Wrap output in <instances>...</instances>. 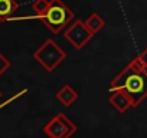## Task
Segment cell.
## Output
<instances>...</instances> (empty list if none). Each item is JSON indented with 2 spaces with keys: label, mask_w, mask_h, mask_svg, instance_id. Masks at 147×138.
I'll return each mask as SVG.
<instances>
[{
  "label": "cell",
  "mask_w": 147,
  "mask_h": 138,
  "mask_svg": "<svg viewBox=\"0 0 147 138\" xmlns=\"http://www.w3.org/2000/svg\"><path fill=\"white\" fill-rule=\"evenodd\" d=\"M121 89L130 95L134 108L147 98V69L138 58H134L110 82V92Z\"/></svg>",
  "instance_id": "1"
},
{
  "label": "cell",
  "mask_w": 147,
  "mask_h": 138,
  "mask_svg": "<svg viewBox=\"0 0 147 138\" xmlns=\"http://www.w3.org/2000/svg\"><path fill=\"white\" fill-rule=\"evenodd\" d=\"M74 17H75L74 12L62 0H51V5L45 13L23 19H39L53 35H58L62 30H65V27L74 20Z\"/></svg>",
  "instance_id": "2"
},
{
  "label": "cell",
  "mask_w": 147,
  "mask_h": 138,
  "mask_svg": "<svg viewBox=\"0 0 147 138\" xmlns=\"http://www.w3.org/2000/svg\"><path fill=\"white\" fill-rule=\"evenodd\" d=\"M33 59L45 69L46 72H53L55 69L66 59V52L53 39H46L33 52Z\"/></svg>",
  "instance_id": "3"
},
{
  "label": "cell",
  "mask_w": 147,
  "mask_h": 138,
  "mask_svg": "<svg viewBox=\"0 0 147 138\" xmlns=\"http://www.w3.org/2000/svg\"><path fill=\"white\" fill-rule=\"evenodd\" d=\"M42 131L48 138H71L78 131V127L63 112H58L43 125Z\"/></svg>",
  "instance_id": "4"
},
{
  "label": "cell",
  "mask_w": 147,
  "mask_h": 138,
  "mask_svg": "<svg viewBox=\"0 0 147 138\" xmlns=\"http://www.w3.org/2000/svg\"><path fill=\"white\" fill-rule=\"evenodd\" d=\"M94 38V33L87 27L84 20H72L63 30V39L72 45L77 50L85 48V45Z\"/></svg>",
  "instance_id": "5"
},
{
  "label": "cell",
  "mask_w": 147,
  "mask_h": 138,
  "mask_svg": "<svg viewBox=\"0 0 147 138\" xmlns=\"http://www.w3.org/2000/svg\"><path fill=\"white\" fill-rule=\"evenodd\" d=\"M108 102L110 105L117 109L120 114H124L127 112L130 108H134V104H133V99L130 98V95L121 89H117V91H113L111 92V96L108 98Z\"/></svg>",
  "instance_id": "6"
},
{
  "label": "cell",
  "mask_w": 147,
  "mask_h": 138,
  "mask_svg": "<svg viewBox=\"0 0 147 138\" xmlns=\"http://www.w3.org/2000/svg\"><path fill=\"white\" fill-rule=\"evenodd\" d=\"M55 98H56L63 107H71L74 102L80 98V94H78V91L74 88V86H71V85H63V86H61V89L55 94Z\"/></svg>",
  "instance_id": "7"
},
{
  "label": "cell",
  "mask_w": 147,
  "mask_h": 138,
  "mask_svg": "<svg viewBox=\"0 0 147 138\" xmlns=\"http://www.w3.org/2000/svg\"><path fill=\"white\" fill-rule=\"evenodd\" d=\"M19 9L16 0H0V22H7Z\"/></svg>",
  "instance_id": "8"
},
{
  "label": "cell",
  "mask_w": 147,
  "mask_h": 138,
  "mask_svg": "<svg viewBox=\"0 0 147 138\" xmlns=\"http://www.w3.org/2000/svg\"><path fill=\"white\" fill-rule=\"evenodd\" d=\"M85 25H87V27L94 33V35H97L104 26H105V20L98 15V13H95V12H92L85 20Z\"/></svg>",
  "instance_id": "9"
},
{
  "label": "cell",
  "mask_w": 147,
  "mask_h": 138,
  "mask_svg": "<svg viewBox=\"0 0 147 138\" xmlns=\"http://www.w3.org/2000/svg\"><path fill=\"white\" fill-rule=\"evenodd\" d=\"M49 5H51V0H35L30 7L35 12V15H42L48 10Z\"/></svg>",
  "instance_id": "10"
},
{
  "label": "cell",
  "mask_w": 147,
  "mask_h": 138,
  "mask_svg": "<svg viewBox=\"0 0 147 138\" xmlns=\"http://www.w3.org/2000/svg\"><path fill=\"white\" fill-rule=\"evenodd\" d=\"M12 66V63H10V60L0 52V76H2L6 71H9V68Z\"/></svg>",
  "instance_id": "11"
},
{
  "label": "cell",
  "mask_w": 147,
  "mask_h": 138,
  "mask_svg": "<svg viewBox=\"0 0 147 138\" xmlns=\"http://www.w3.org/2000/svg\"><path fill=\"white\" fill-rule=\"evenodd\" d=\"M137 58L140 59V62L143 63V66L147 69V48H146V49H144V50H143V52H141V53L137 56Z\"/></svg>",
  "instance_id": "12"
},
{
  "label": "cell",
  "mask_w": 147,
  "mask_h": 138,
  "mask_svg": "<svg viewBox=\"0 0 147 138\" xmlns=\"http://www.w3.org/2000/svg\"><path fill=\"white\" fill-rule=\"evenodd\" d=\"M0 98H2V92H0Z\"/></svg>",
  "instance_id": "13"
}]
</instances>
